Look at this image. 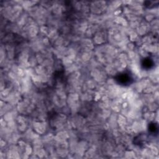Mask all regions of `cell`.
I'll return each instance as SVG.
<instances>
[{"label": "cell", "instance_id": "obj_1", "mask_svg": "<svg viewBox=\"0 0 159 159\" xmlns=\"http://www.w3.org/2000/svg\"><path fill=\"white\" fill-rule=\"evenodd\" d=\"M118 81L122 84H127L130 83L131 80V77L128 74L126 73H122L119 75L118 78Z\"/></svg>", "mask_w": 159, "mask_h": 159}]
</instances>
